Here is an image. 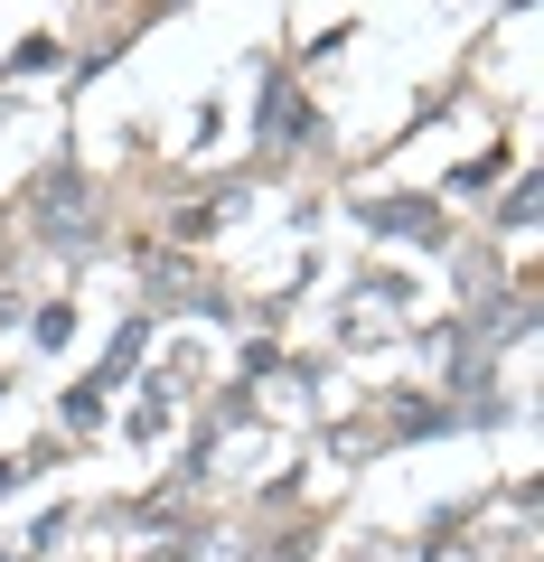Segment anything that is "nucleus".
<instances>
[{
  "label": "nucleus",
  "mask_w": 544,
  "mask_h": 562,
  "mask_svg": "<svg viewBox=\"0 0 544 562\" xmlns=\"http://www.w3.org/2000/svg\"><path fill=\"white\" fill-rule=\"evenodd\" d=\"M142 338H151L142 319H132V328H122V338H113V357H103V384H122V375H132V366H142Z\"/></svg>",
  "instance_id": "7ed1b4c3"
},
{
  "label": "nucleus",
  "mask_w": 544,
  "mask_h": 562,
  "mask_svg": "<svg viewBox=\"0 0 544 562\" xmlns=\"http://www.w3.org/2000/svg\"><path fill=\"white\" fill-rule=\"evenodd\" d=\"M376 235H403V244H442V216H432L423 198H376V206H357Z\"/></svg>",
  "instance_id": "f257e3e1"
},
{
  "label": "nucleus",
  "mask_w": 544,
  "mask_h": 562,
  "mask_svg": "<svg viewBox=\"0 0 544 562\" xmlns=\"http://www.w3.org/2000/svg\"><path fill=\"white\" fill-rule=\"evenodd\" d=\"M47 235H57V244H85V235H95V216L76 206V179H66V188H47Z\"/></svg>",
  "instance_id": "f03ea898"
}]
</instances>
